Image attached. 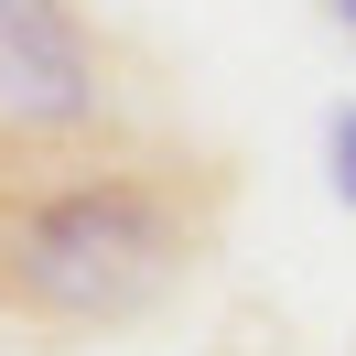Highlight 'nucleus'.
Listing matches in <instances>:
<instances>
[{"mask_svg":"<svg viewBox=\"0 0 356 356\" xmlns=\"http://www.w3.org/2000/svg\"><path fill=\"white\" fill-rule=\"evenodd\" d=\"M227 173L162 119L33 130L0 119V324L11 334H130L216 259Z\"/></svg>","mask_w":356,"mask_h":356,"instance_id":"f257e3e1","label":"nucleus"},{"mask_svg":"<svg viewBox=\"0 0 356 356\" xmlns=\"http://www.w3.org/2000/svg\"><path fill=\"white\" fill-rule=\"evenodd\" d=\"M0 119H33V130L119 119L108 54H97L76 0H0Z\"/></svg>","mask_w":356,"mask_h":356,"instance_id":"f03ea898","label":"nucleus"},{"mask_svg":"<svg viewBox=\"0 0 356 356\" xmlns=\"http://www.w3.org/2000/svg\"><path fill=\"white\" fill-rule=\"evenodd\" d=\"M324 184H334V205H356V97L324 108Z\"/></svg>","mask_w":356,"mask_h":356,"instance_id":"7ed1b4c3","label":"nucleus"},{"mask_svg":"<svg viewBox=\"0 0 356 356\" xmlns=\"http://www.w3.org/2000/svg\"><path fill=\"white\" fill-rule=\"evenodd\" d=\"M324 11H334V33H346V44H356V0H324Z\"/></svg>","mask_w":356,"mask_h":356,"instance_id":"20e7f679","label":"nucleus"}]
</instances>
